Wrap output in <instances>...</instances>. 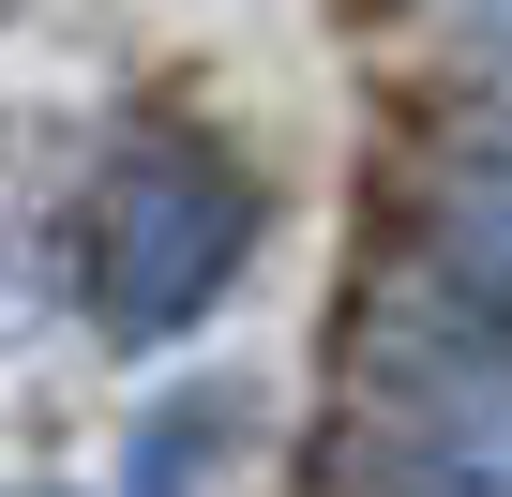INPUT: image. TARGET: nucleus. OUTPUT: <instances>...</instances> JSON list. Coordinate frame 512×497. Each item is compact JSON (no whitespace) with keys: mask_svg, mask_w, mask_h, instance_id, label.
I'll return each mask as SVG.
<instances>
[{"mask_svg":"<svg viewBox=\"0 0 512 497\" xmlns=\"http://www.w3.org/2000/svg\"><path fill=\"white\" fill-rule=\"evenodd\" d=\"M226 257H241V181L181 136V151L121 196V226H106V317L166 332V317H196V302L226 287Z\"/></svg>","mask_w":512,"mask_h":497,"instance_id":"1","label":"nucleus"}]
</instances>
